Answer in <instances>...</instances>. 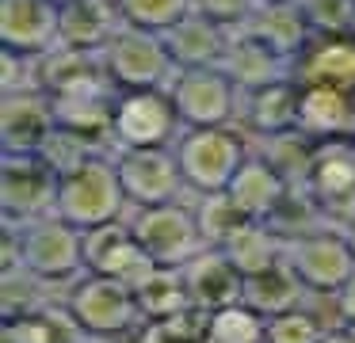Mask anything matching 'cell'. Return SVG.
<instances>
[{
	"label": "cell",
	"mask_w": 355,
	"mask_h": 343,
	"mask_svg": "<svg viewBox=\"0 0 355 343\" xmlns=\"http://www.w3.org/2000/svg\"><path fill=\"white\" fill-rule=\"evenodd\" d=\"M126 191L119 179L115 157H88L80 168H73L69 175H62V191H58V218L69 221L80 233H96L123 221L126 210Z\"/></svg>",
	"instance_id": "obj_1"
},
{
	"label": "cell",
	"mask_w": 355,
	"mask_h": 343,
	"mask_svg": "<svg viewBox=\"0 0 355 343\" xmlns=\"http://www.w3.org/2000/svg\"><path fill=\"white\" fill-rule=\"evenodd\" d=\"M62 309L73 317V324L88 335V340H123V335H138L141 332V309L134 286L107 274H92L77 279L65 294Z\"/></svg>",
	"instance_id": "obj_2"
},
{
	"label": "cell",
	"mask_w": 355,
	"mask_h": 343,
	"mask_svg": "<svg viewBox=\"0 0 355 343\" xmlns=\"http://www.w3.org/2000/svg\"><path fill=\"white\" fill-rule=\"evenodd\" d=\"M180 160V172H184L187 191L195 195H222L233 187L237 172L245 168V160L252 157L245 145V137L233 126L222 130H184L180 141L172 145Z\"/></svg>",
	"instance_id": "obj_3"
},
{
	"label": "cell",
	"mask_w": 355,
	"mask_h": 343,
	"mask_svg": "<svg viewBox=\"0 0 355 343\" xmlns=\"http://www.w3.org/2000/svg\"><path fill=\"white\" fill-rule=\"evenodd\" d=\"M103 73L119 91H149V88H172L180 76L176 61H172L164 35L157 30H141L126 23L107 46H103Z\"/></svg>",
	"instance_id": "obj_4"
},
{
	"label": "cell",
	"mask_w": 355,
	"mask_h": 343,
	"mask_svg": "<svg viewBox=\"0 0 355 343\" xmlns=\"http://www.w3.org/2000/svg\"><path fill=\"white\" fill-rule=\"evenodd\" d=\"M19 233V263L31 279L42 286H58V282H77L88 274L85 263V233L62 221L58 213L39 218L31 225L16 229Z\"/></svg>",
	"instance_id": "obj_5"
},
{
	"label": "cell",
	"mask_w": 355,
	"mask_h": 343,
	"mask_svg": "<svg viewBox=\"0 0 355 343\" xmlns=\"http://www.w3.org/2000/svg\"><path fill=\"white\" fill-rule=\"evenodd\" d=\"M130 233L141 244L153 267H168V271H184L195 256L207 252L195 206L168 202V206H149V210H134Z\"/></svg>",
	"instance_id": "obj_6"
},
{
	"label": "cell",
	"mask_w": 355,
	"mask_h": 343,
	"mask_svg": "<svg viewBox=\"0 0 355 343\" xmlns=\"http://www.w3.org/2000/svg\"><path fill=\"white\" fill-rule=\"evenodd\" d=\"M184 134L176 103L164 88L119 91L115 118H111V145L119 152L130 149H172Z\"/></svg>",
	"instance_id": "obj_7"
},
{
	"label": "cell",
	"mask_w": 355,
	"mask_h": 343,
	"mask_svg": "<svg viewBox=\"0 0 355 343\" xmlns=\"http://www.w3.org/2000/svg\"><path fill=\"white\" fill-rule=\"evenodd\" d=\"M62 175L39 157H0V218L4 225L24 229L39 218L58 213Z\"/></svg>",
	"instance_id": "obj_8"
},
{
	"label": "cell",
	"mask_w": 355,
	"mask_h": 343,
	"mask_svg": "<svg viewBox=\"0 0 355 343\" xmlns=\"http://www.w3.org/2000/svg\"><path fill=\"white\" fill-rule=\"evenodd\" d=\"M286 263L302 279V286L317 297H336L355 274V252L344 229H309L286 240Z\"/></svg>",
	"instance_id": "obj_9"
},
{
	"label": "cell",
	"mask_w": 355,
	"mask_h": 343,
	"mask_svg": "<svg viewBox=\"0 0 355 343\" xmlns=\"http://www.w3.org/2000/svg\"><path fill=\"white\" fill-rule=\"evenodd\" d=\"M184 130H222L233 126L241 111V91L222 69H180L168 88Z\"/></svg>",
	"instance_id": "obj_10"
},
{
	"label": "cell",
	"mask_w": 355,
	"mask_h": 343,
	"mask_svg": "<svg viewBox=\"0 0 355 343\" xmlns=\"http://www.w3.org/2000/svg\"><path fill=\"white\" fill-rule=\"evenodd\" d=\"M115 168H119V179H123L126 202H130L134 210L180 202V195L187 191L184 172H180V160H176V149L115 152Z\"/></svg>",
	"instance_id": "obj_11"
},
{
	"label": "cell",
	"mask_w": 355,
	"mask_h": 343,
	"mask_svg": "<svg viewBox=\"0 0 355 343\" xmlns=\"http://www.w3.org/2000/svg\"><path fill=\"white\" fill-rule=\"evenodd\" d=\"M62 15L58 0H0V50L46 58L62 46Z\"/></svg>",
	"instance_id": "obj_12"
},
{
	"label": "cell",
	"mask_w": 355,
	"mask_h": 343,
	"mask_svg": "<svg viewBox=\"0 0 355 343\" xmlns=\"http://www.w3.org/2000/svg\"><path fill=\"white\" fill-rule=\"evenodd\" d=\"M58 130L54 99L46 91L0 96V157H31L42 152Z\"/></svg>",
	"instance_id": "obj_13"
},
{
	"label": "cell",
	"mask_w": 355,
	"mask_h": 343,
	"mask_svg": "<svg viewBox=\"0 0 355 343\" xmlns=\"http://www.w3.org/2000/svg\"><path fill=\"white\" fill-rule=\"evenodd\" d=\"M294 195V183L283 175V168L275 164L271 157H252L245 160V168L237 172L230 187V198L237 202V210L245 213L248 221H260V225H275L283 206L291 202Z\"/></svg>",
	"instance_id": "obj_14"
},
{
	"label": "cell",
	"mask_w": 355,
	"mask_h": 343,
	"mask_svg": "<svg viewBox=\"0 0 355 343\" xmlns=\"http://www.w3.org/2000/svg\"><path fill=\"white\" fill-rule=\"evenodd\" d=\"M306 191L317 210H347L355 218V145L352 141H324L313 149L306 172Z\"/></svg>",
	"instance_id": "obj_15"
},
{
	"label": "cell",
	"mask_w": 355,
	"mask_h": 343,
	"mask_svg": "<svg viewBox=\"0 0 355 343\" xmlns=\"http://www.w3.org/2000/svg\"><path fill=\"white\" fill-rule=\"evenodd\" d=\"M298 134L313 145L352 141L355 137V96L321 84H298Z\"/></svg>",
	"instance_id": "obj_16"
},
{
	"label": "cell",
	"mask_w": 355,
	"mask_h": 343,
	"mask_svg": "<svg viewBox=\"0 0 355 343\" xmlns=\"http://www.w3.org/2000/svg\"><path fill=\"white\" fill-rule=\"evenodd\" d=\"M85 263L92 274H107V279H119L126 286H138L153 263L141 252V244L134 240L130 221H119V225L96 229V233H85Z\"/></svg>",
	"instance_id": "obj_17"
},
{
	"label": "cell",
	"mask_w": 355,
	"mask_h": 343,
	"mask_svg": "<svg viewBox=\"0 0 355 343\" xmlns=\"http://www.w3.org/2000/svg\"><path fill=\"white\" fill-rule=\"evenodd\" d=\"M184 286L187 297L199 313H218L225 305H237L245 297V274L225 259L222 248H207L184 267Z\"/></svg>",
	"instance_id": "obj_18"
},
{
	"label": "cell",
	"mask_w": 355,
	"mask_h": 343,
	"mask_svg": "<svg viewBox=\"0 0 355 343\" xmlns=\"http://www.w3.org/2000/svg\"><path fill=\"white\" fill-rule=\"evenodd\" d=\"M222 73L237 84V91H260V88H271V84L294 80V61H286L271 46L256 42L245 30H233L230 50L222 58Z\"/></svg>",
	"instance_id": "obj_19"
},
{
	"label": "cell",
	"mask_w": 355,
	"mask_h": 343,
	"mask_svg": "<svg viewBox=\"0 0 355 343\" xmlns=\"http://www.w3.org/2000/svg\"><path fill=\"white\" fill-rule=\"evenodd\" d=\"M241 30L252 35L256 42L271 46L275 53H283V58L294 61V65H298V58L313 46V30H309L302 8L286 4V0H260V8H256L252 19H248Z\"/></svg>",
	"instance_id": "obj_20"
},
{
	"label": "cell",
	"mask_w": 355,
	"mask_h": 343,
	"mask_svg": "<svg viewBox=\"0 0 355 343\" xmlns=\"http://www.w3.org/2000/svg\"><path fill=\"white\" fill-rule=\"evenodd\" d=\"M298 96H302L298 80L271 84V88H260V91H241L237 114L256 137L279 141V137L298 134Z\"/></svg>",
	"instance_id": "obj_21"
},
{
	"label": "cell",
	"mask_w": 355,
	"mask_h": 343,
	"mask_svg": "<svg viewBox=\"0 0 355 343\" xmlns=\"http://www.w3.org/2000/svg\"><path fill=\"white\" fill-rule=\"evenodd\" d=\"M126 27L119 0H73L62 15V46L88 53H103V46Z\"/></svg>",
	"instance_id": "obj_22"
},
{
	"label": "cell",
	"mask_w": 355,
	"mask_h": 343,
	"mask_svg": "<svg viewBox=\"0 0 355 343\" xmlns=\"http://www.w3.org/2000/svg\"><path fill=\"white\" fill-rule=\"evenodd\" d=\"M233 30L218 27V23L202 19V15H187L172 30H164V46H168L176 69H222V58L230 50Z\"/></svg>",
	"instance_id": "obj_23"
},
{
	"label": "cell",
	"mask_w": 355,
	"mask_h": 343,
	"mask_svg": "<svg viewBox=\"0 0 355 343\" xmlns=\"http://www.w3.org/2000/svg\"><path fill=\"white\" fill-rule=\"evenodd\" d=\"M294 80L355 96V38H313V46L294 65Z\"/></svg>",
	"instance_id": "obj_24"
},
{
	"label": "cell",
	"mask_w": 355,
	"mask_h": 343,
	"mask_svg": "<svg viewBox=\"0 0 355 343\" xmlns=\"http://www.w3.org/2000/svg\"><path fill=\"white\" fill-rule=\"evenodd\" d=\"M241 301H245L248 309H256L263 320H271V317H283V313L302 309V305L309 301V290L302 286V279L294 274V267L283 259V263H275V267H268V271L245 279V297H241Z\"/></svg>",
	"instance_id": "obj_25"
},
{
	"label": "cell",
	"mask_w": 355,
	"mask_h": 343,
	"mask_svg": "<svg viewBox=\"0 0 355 343\" xmlns=\"http://www.w3.org/2000/svg\"><path fill=\"white\" fill-rule=\"evenodd\" d=\"M222 252L245 279H252V274H260V271H268V267H275L286 259V236L279 233L275 225L245 221V225L222 244Z\"/></svg>",
	"instance_id": "obj_26"
},
{
	"label": "cell",
	"mask_w": 355,
	"mask_h": 343,
	"mask_svg": "<svg viewBox=\"0 0 355 343\" xmlns=\"http://www.w3.org/2000/svg\"><path fill=\"white\" fill-rule=\"evenodd\" d=\"M134 297H138V309H141V320H172V317H184L191 313V297H187V286H184V274L180 271H168V267H153L146 279L134 286Z\"/></svg>",
	"instance_id": "obj_27"
},
{
	"label": "cell",
	"mask_w": 355,
	"mask_h": 343,
	"mask_svg": "<svg viewBox=\"0 0 355 343\" xmlns=\"http://www.w3.org/2000/svg\"><path fill=\"white\" fill-rule=\"evenodd\" d=\"M263 340H268V320L256 309H248L245 301L207 313L202 343H263Z\"/></svg>",
	"instance_id": "obj_28"
},
{
	"label": "cell",
	"mask_w": 355,
	"mask_h": 343,
	"mask_svg": "<svg viewBox=\"0 0 355 343\" xmlns=\"http://www.w3.org/2000/svg\"><path fill=\"white\" fill-rule=\"evenodd\" d=\"M195 218H199L207 248H222V244L248 221L245 213L237 210V202L230 198V191H222V195H202L199 202H195Z\"/></svg>",
	"instance_id": "obj_29"
},
{
	"label": "cell",
	"mask_w": 355,
	"mask_h": 343,
	"mask_svg": "<svg viewBox=\"0 0 355 343\" xmlns=\"http://www.w3.org/2000/svg\"><path fill=\"white\" fill-rule=\"evenodd\" d=\"M313 38H355V0H298Z\"/></svg>",
	"instance_id": "obj_30"
},
{
	"label": "cell",
	"mask_w": 355,
	"mask_h": 343,
	"mask_svg": "<svg viewBox=\"0 0 355 343\" xmlns=\"http://www.w3.org/2000/svg\"><path fill=\"white\" fill-rule=\"evenodd\" d=\"M123 4V15L130 27H141V30H172L180 19L191 15V0H119Z\"/></svg>",
	"instance_id": "obj_31"
},
{
	"label": "cell",
	"mask_w": 355,
	"mask_h": 343,
	"mask_svg": "<svg viewBox=\"0 0 355 343\" xmlns=\"http://www.w3.org/2000/svg\"><path fill=\"white\" fill-rule=\"evenodd\" d=\"M62 320L58 309L42 313H27V317H4V328H0V343H65L62 340Z\"/></svg>",
	"instance_id": "obj_32"
},
{
	"label": "cell",
	"mask_w": 355,
	"mask_h": 343,
	"mask_svg": "<svg viewBox=\"0 0 355 343\" xmlns=\"http://www.w3.org/2000/svg\"><path fill=\"white\" fill-rule=\"evenodd\" d=\"M329 335V324L309 309V301L294 313H283V317L268 320V340L263 343H324Z\"/></svg>",
	"instance_id": "obj_33"
},
{
	"label": "cell",
	"mask_w": 355,
	"mask_h": 343,
	"mask_svg": "<svg viewBox=\"0 0 355 343\" xmlns=\"http://www.w3.org/2000/svg\"><path fill=\"white\" fill-rule=\"evenodd\" d=\"M202 332H207V313L191 309V313H184V317L141 324V332L134 335V343H202Z\"/></svg>",
	"instance_id": "obj_34"
},
{
	"label": "cell",
	"mask_w": 355,
	"mask_h": 343,
	"mask_svg": "<svg viewBox=\"0 0 355 343\" xmlns=\"http://www.w3.org/2000/svg\"><path fill=\"white\" fill-rule=\"evenodd\" d=\"M24 91H46L42 88V58L0 50V96H24Z\"/></svg>",
	"instance_id": "obj_35"
},
{
	"label": "cell",
	"mask_w": 355,
	"mask_h": 343,
	"mask_svg": "<svg viewBox=\"0 0 355 343\" xmlns=\"http://www.w3.org/2000/svg\"><path fill=\"white\" fill-rule=\"evenodd\" d=\"M256 8H260V0H191L195 15H202V19L218 23L225 30H241L252 19Z\"/></svg>",
	"instance_id": "obj_36"
},
{
	"label": "cell",
	"mask_w": 355,
	"mask_h": 343,
	"mask_svg": "<svg viewBox=\"0 0 355 343\" xmlns=\"http://www.w3.org/2000/svg\"><path fill=\"white\" fill-rule=\"evenodd\" d=\"M336 320H340V328H355V274L336 294Z\"/></svg>",
	"instance_id": "obj_37"
},
{
	"label": "cell",
	"mask_w": 355,
	"mask_h": 343,
	"mask_svg": "<svg viewBox=\"0 0 355 343\" xmlns=\"http://www.w3.org/2000/svg\"><path fill=\"white\" fill-rule=\"evenodd\" d=\"M324 343H355V335L347 332V328H340V332H329V335H324Z\"/></svg>",
	"instance_id": "obj_38"
},
{
	"label": "cell",
	"mask_w": 355,
	"mask_h": 343,
	"mask_svg": "<svg viewBox=\"0 0 355 343\" xmlns=\"http://www.w3.org/2000/svg\"><path fill=\"white\" fill-rule=\"evenodd\" d=\"M344 233H347V244H352V252H355V218L344 225Z\"/></svg>",
	"instance_id": "obj_39"
},
{
	"label": "cell",
	"mask_w": 355,
	"mask_h": 343,
	"mask_svg": "<svg viewBox=\"0 0 355 343\" xmlns=\"http://www.w3.org/2000/svg\"><path fill=\"white\" fill-rule=\"evenodd\" d=\"M58 4H62V8H65V4H73V0H58Z\"/></svg>",
	"instance_id": "obj_40"
},
{
	"label": "cell",
	"mask_w": 355,
	"mask_h": 343,
	"mask_svg": "<svg viewBox=\"0 0 355 343\" xmlns=\"http://www.w3.org/2000/svg\"><path fill=\"white\" fill-rule=\"evenodd\" d=\"M286 4H298V0H286Z\"/></svg>",
	"instance_id": "obj_41"
},
{
	"label": "cell",
	"mask_w": 355,
	"mask_h": 343,
	"mask_svg": "<svg viewBox=\"0 0 355 343\" xmlns=\"http://www.w3.org/2000/svg\"><path fill=\"white\" fill-rule=\"evenodd\" d=\"M88 343H96V340H88Z\"/></svg>",
	"instance_id": "obj_42"
}]
</instances>
